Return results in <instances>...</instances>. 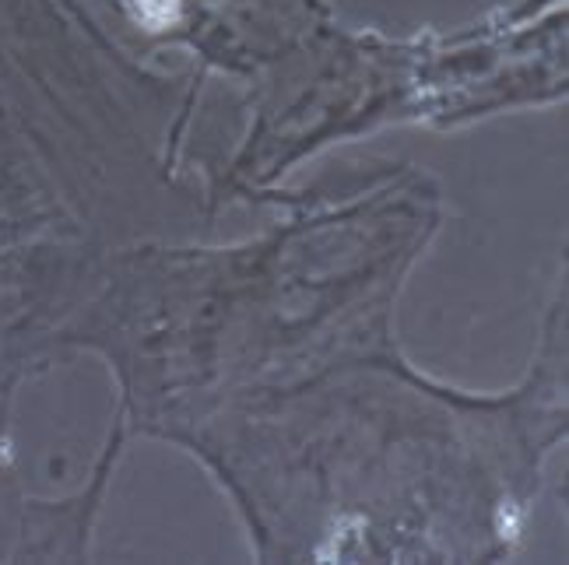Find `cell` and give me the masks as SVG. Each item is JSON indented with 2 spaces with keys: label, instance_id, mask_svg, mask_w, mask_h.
Masks as SVG:
<instances>
[{
  "label": "cell",
  "instance_id": "obj_1",
  "mask_svg": "<svg viewBox=\"0 0 569 565\" xmlns=\"http://www.w3.org/2000/svg\"><path fill=\"white\" fill-rule=\"evenodd\" d=\"M127 4H130V15L145 25L148 32H162L169 29V25H176L183 8V0H127Z\"/></svg>",
  "mask_w": 569,
  "mask_h": 565
}]
</instances>
